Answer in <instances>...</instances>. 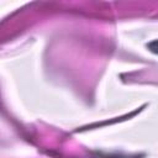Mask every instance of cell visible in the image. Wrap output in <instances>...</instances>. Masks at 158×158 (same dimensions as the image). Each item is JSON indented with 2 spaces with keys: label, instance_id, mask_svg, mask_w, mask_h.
Segmentation results:
<instances>
[{
  "label": "cell",
  "instance_id": "1",
  "mask_svg": "<svg viewBox=\"0 0 158 158\" xmlns=\"http://www.w3.org/2000/svg\"><path fill=\"white\" fill-rule=\"evenodd\" d=\"M148 48H149L153 53H157V54H158V40H157V41L151 42V43L148 44Z\"/></svg>",
  "mask_w": 158,
  "mask_h": 158
}]
</instances>
